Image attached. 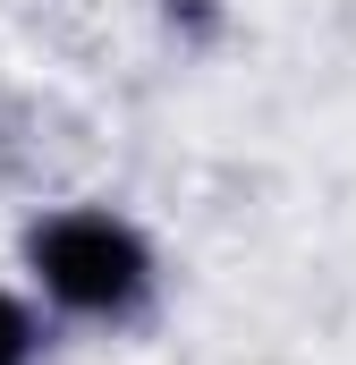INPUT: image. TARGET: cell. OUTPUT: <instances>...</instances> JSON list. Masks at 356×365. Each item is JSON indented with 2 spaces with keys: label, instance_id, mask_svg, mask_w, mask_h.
<instances>
[{
  "label": "cell",
  "instance_id": "obj_1",
  "mask_svg": "<svg viewBox=\"0 0 356 365\" xmlns=\"http://www.w3.org/2000/svg\"><path fill=\"white\" fill-rule=\"evenodd\" d=\"M26 272L43 280V297L60 314L85 323H127L153 297V247L127 212L110 204H60L26 230Z\"/></svg>",
  "mask_w": 356,
  "mask_h": 365
},
{
  "label": "cell",
  "instance_id": "obj_2",
  "mask_svg": "<svg viewBox=\"0 0 356 365\" xmlns=\"http://www.w3.org/2000/svg\"><path fill=\"white\" fill-rule=\"evenodd\" d=\"M34 349H43L34 306H26L17 289H0V365H34Z\"/></svg>",
  "mask_w": 356,
  "mask_h": 365
}]
</instances>
